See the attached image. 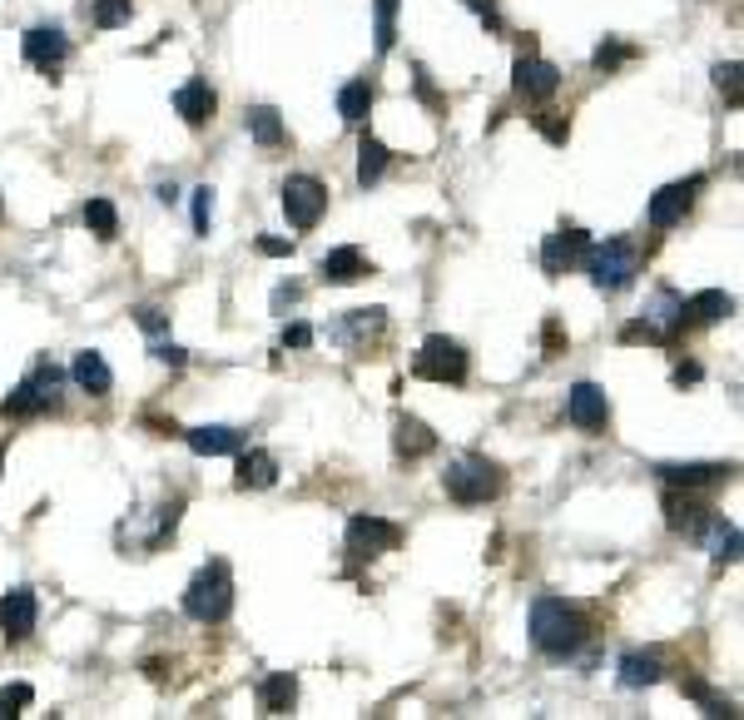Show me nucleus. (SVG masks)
<instances>
[{"instance_id":"obj_37","label":"nucleus","mask_w":744,"mask_h":720,"mask_svg":"<svg viewBox=\"0 0 744 720\" xmlns=\"http://www.w3.org/2000/svg\"><path fill=\"white\" fill-rule=\"evenodd\" d=\"M531 125H536V130H541L551 144H565V135H571V125H565L556 110H541V115H531Z\"/></svg>"},{"instance_id":"obj_35","label":"nucleus","mask_w":744,"mask_h":720,"mask_svg":"<svg viewBox=\"0 0 744 720\" xmlns=\"http://www.w3.org/2000/svg\"><path fill=\"white\" fill-rule=\"evenodd\" d=\"M630 55H635V45H625V41H601V45H595V55H591V65H595L601 75H611V71H621Z\"/></svg>"},{"instance_id":"obj_18","label":"nucleus","mask_w":744,"mask_h":720,"mask_svg":"<svg viewBox=\"0 0 744 720\" xmlns=\"http://www.w3.org/2000/svg\"><path fill=\"white\" fill-rule=\"evenodd\" d=\"M69 378H75L79 393H89V398H109V388H115V373H109L105 353H95V348L75 353V363H69Z\"/></svg>"},{"instance_id":"obj_27","label":"nucleus","mask_w":744,"mask_h":720,"mask_svg":"<svg viewBox=\"0 0 744 720\" xmlns=\"http://www.w3.org/2000/svg\"><path fill=\"white\" fill-rule=\"evenodd\" d=\"M432 448H436V432H427V422H417V418L397 422V452L402 458H427Z\"/></svg>"},{"instance_id":"obj_3","label":"nucleus","mask_w":744,"mask_h":720,"mask_svg":"<svg viewBox=\"0 0 744 720\" xmlns=\"http://www.w3.org/2000/svg\"><path fill=\"white\" fill-rule=\"evenodd\" d=\"M442 487H446V497L462 502V507H482V502L502 497L506 477H502V468L486 458H456V462H446Z\"/></svg>"},{"instance_id":"obj_16","label":"nucleus","mask_w":744,"mask_h":720,"mask_svg":"<svg viewBox=\"0 0 744 720\" xmlns=\"http://www.w3.org/2000/svg\"><path fill=\"white\" fill-rule=\"evenodd\" d=\"M665 522H670V531H684V537H704L714 522V512L704 507V502H694L690 492H665Z\"/></svg>"},{"instance_id":"obj_15","label":"nucleus","mask_w":744,"mask_h":720,"mask_svg":"<svg viewBox=\"0 0 744 720\" xmlns=\"http://www.w3.org/2000/svg\"><path fill=\"white\" fill-rule=\"evenodd\" d=\"M214 105H218V95H214V85L204 80V75H194V80H184L174 90V110H179V120L184 125H208L214 120Z\"/></svg>"},{"instance_id":"obj_32","label":"nucleus","mask_w":744,"mask_h":720,"mask_svg":"<svg viewBox=\"0 0 744 720\" xmlns=\"http://www.w3.org/2000/svg\"><path fill=\"white\" fill-rule=\"evenodd\" d=\"M710 531H714V537H710V557L714 561H734V557H740V527H734V522L714 517Z\"/></svg>"},{"instance_id":"obj_31","label":"nucleus","mask_w":744,"mask_h":720,"mask_svg":"<svg viewBox=\"0 0 744 720\" xmlns=\"http://www.w3.org/2000/svg\"><path fill=\"white\" fill-rule=\"evenodd\" d=\"M397 6L402 0H373V31H377V55H387L392 51V41H397Z\"/></svg>"},{"instance_id":"obj_22","label":"nucleus","mask_w":744,"mask_h":720,"mask_svg":"<svg viewBox=\"0 0 744 720\" xmlns=\"http://www.w3.org/2000/svg\"><path fill=\"white\" fill-rule=\"evenodd\" d=\"M317 273H323V283H357L367 273V259H363V249H333V254H323V264H317Z\"/></svg>"},{"instance_id":"obj_4","label":"nucleus","mask_w":744,"mask_h":720,"mask_svg":"<svg viewBox=\"0 0 744 720\" xmlns=\"http://www.w3.org/2000/svg\"><path fill=\"white\" fill-rule=\"evenodd\" d=\"M581 269L591 273V283L601 293H621V289H630L635 273H640V254H635L630 239H605V244H591Z\"/></svg>"},{"instance_id":"obj_47","label":"nucleus","mask_w":744,"mask_h":720,"mask_svg":"<svg viewBox=\"0 0 744 720\" xmlns=\"http://www.w3.org/2000/svg\"><path fill=\"white\" fill-rule=\"evenodd\" d=\"M293 299H298V289L288 283V289H278V293H273V309H283V303H293Z\"/></svg>"},{"instance_id":"obj_8","label":"nucleus","mask_w":744,"mask_h":720,"mask_svg":"<svg viewBox=\"0 0 744 720\" xmlns=\"http://www.w3.org/2000/svg\"><path fill=\"white\" fill-rule=\"evenodd\" d=\"M397 541H402V527L387 522V517L357 512V517L347 522V551H353L357 561H373V557H382V551H397Z\"/></svg>"},{"instance_id":"obj_17","label":"nucleus","mask_w":744,"mask_h":720,"mask_svg":"<svg viewBox=\"0 0 744 720\" xmlns=\"http://www.w3.org/2000/svg\"><path fill=\"white\" fill-rule=\"evenodd\" d=\"M660 472L670 487H684V492H694V487H710V482H724L730 477V462H660Z\"/></svg>"},{"instance_id":"obj_28","label":"nucleus","mask_w":744,"mask_h":720,"mask_svg":"<svg viewBox=\"0 0 744 720\" xmlns=\"http://www.w3.org/2000/svg\"><path fill=\"white\" fill-rule=\"evenodd\" d=\"M85 229L95 234V239H115V234H119V209H115V200L95 194V200L85 204Z\"/></svg>"},{"instance_id":"obj_46","label":"nucleus","mask_w":744,"mask_h":720,"mask_svg":"<svg viewBox=\"0 0 744 720\" xmlns=\"http://www.w3.org/2000/svg\"><path fill=\"white\" fill-rule=\"evenodd\" d=\"M675 383H700V363H680V368H675Z\"/></svg>"},{"instance_id":"obj_44","label":"nucleus","mask_w":744,"mask_h":720,"mask_svg":"<svg viewBox=\"0 0 744 720\" xmlns=\"http://www.w3.org/2000/svg\"><path fill=\"white\" fill-rule=\"evenodd\" d=\"M139 323H144L149 333H164V313L159 309H139Z\"/></svg>"},{"instance_id":"obj_13","label":"nucleus","mask_w":744,"mask_h":720,"mask_svg":"<svg viewBox=\"0 0 744 720\" xmlns=\"http://www.w3.org/2000/svg\"><path fill=\"white\" fill-rule=\"evenodd\" d=\"M20 45H25V61L45 75H55L60 65L69 61V35L60 31V25H35V31H25Z\"/></svg>"},{"instance_id":"obj_21","label":"nucleus","mask_w":744,"mask_h":720,"mask_svg":"<svg viewBox=\"0 0 744 720\" xmlns=\"http://www.w3.org/2000/svg\"><path fill=\"white\" fill-rule=\"evenodd\" d=\"M278 482V462H273V452H263V448H238V487L244 492H263V487H273Z\"/></svg>"},{"instance_id":"obj_23","label":"nucleus","mask_w":744,"mask_h":720,"mask_svg":"<svg viewBox=\"0 0 744 720\" xmlns=\"http://www.w3.org/2000/svg\"><path fill=\"white\" fill-rule=\"evenodd\" d=\"M734 313V299L724 289H704L694 299H684V323H720Z\"/></svg>"},{"instance_id":"obj_40","label":"nucleus","mask_w":744,"mask_h":720,"mask_svg":"<svg viewBox=\"0 0 744 720\" xmlns=\"http://www.w3.org/2000/svg\"><path fill=\"white\" fill-rule=\"evenodd\" d=\"M621 338H625V343H665L660 333H655V323H645V319L625 323V329H621Z\"/></svg>"},{"instance_id":"obj_26","label":"nucleus","mask_w":744,"mask_h":720,"mask_svg":"<svg viewBox=\"0 0 744 720\" xmlns=\"http://www.w3.org/2000/svg\"><path fill=\"white\" fill-rule=\"evenodd\" d=\"M367 110H373V85H367V80H347L343 90H337V115H343L347 125H363Z\"/></svg>"},{"instance_id":"obj_25","label":"nucleus","mask_w":744,"mask_h":720,"mask_svg":"<svg viewBox=\"0 0 744 720\" xmlns=\"http://www.w3.org/2000/svg\"><path fill=\"white\" fill-rule=\"evenodd\" d=\"M248 135H254V144H263V150L283 144V140H288L283 115H278L273 105H258V110H248Z\"/></svg>"},{"instance_id":"obj_38","label":"nucleus","mask_w":744,"mask_h":720,"mask_svg":"<svg viewBox=\"0 0 744 720\" xmlns=\"http://www.w3.org/2000/svg\"><path fill=\"white\" fill-rule=\"evenodd\" d=\"M208 224H214V190H194V234H208Z\"/></svg>"},{"instance_id":"obj_6","label":"nucleus","mask_w":744,"mask_h":720,"mask_svg":"<svg viewBox=\"0 0 744 720\" xmlns=\"http://www.w3.org/2000/svg\"><path fill=\"white\" fill-rule=\"evenodd\" d=\"M60 388H65V373H60L55 363L40 358L35 368H30V378L6 398V412H15V418H30V412L60 408Z\"/></svg>"},{"instance_id":"obj_29","label":"nucleus","mask_w":744,"mask_h":720,"mask_svg":"<svg viewBox=\"0 0 744 720\" xmlns=\"http://www.w3.org/2000/svg\"><path fill=\"white\" fill-rule=\"evenodd\" d=\"M655 680H660V660H655V656H640V651L621 656V686H625V690L655 686Z\"/></svg>"},{"instance_id":"obj_7","label":"nucleus","mask_w":744,"mask_h":720,"mask_svg":"<svg viewBox=\"0 0 744 720\" xmlns=\"http://www.w3.org/2000/svg\"><path fill=\"white\" fill-rule=\"evenodd\" d=\"M327 209V184L313 180V174H288L283 180V214L298 234H308Z\"/></svg>"},{"instance_id":"obj_5","label":"nucleus","mask_w":744,"mask_h":720,"mask_svg":"<svg viewBox=\"0 0 744 720\" xmlns=\"http://www.w3.org/2000/svg\"><path fill=\"white\" fill-rule=\"evenodd\" d=\"M466 368H472V363H466V348L456 338H446V333H432V338L422 343V348H417V358H412V373L422 383H466Z\"/></svg>"},{"instance_id":"obj_30","label":"nucleus","mask_w":744,"mask_h":720,"mask_svg":"<svg viewBox=\"0 0 744 720\" xmlns=\"http://www.w3.org/2000/svg\"><path fill=\"white\" fill-rule=\"evenodd\" d=\"M382 323H387L382 309H353V313H347V323L337 329V338H377V333H382Z\"/></svg>"},{"instance_id":"obj_41","label":"nucleus","mask_w":744,"mask_h":720,"mask_svg":"<svg viewBox=\"0 0 744 720\" xmlns=\"http://www.w3.org/2000/svg\"><path fill=\"white\" fill-rule=\"evenodd\" d=\"M149 353H154L159 363H169V368H184V363H188V353L179 348V343H154V348H149Z\"/></svg>"},{"instance_id":"obj_42","label":"nucleus","mask_w":744,"mask_h":720,"mask_svg":"<svg viewBox=\"0 0 744 720\" xmlns=\"http://www.w3.org/2000/svg\"><path fill=\"white\" fill-rule=\"evenodd\" d=\"M308 343H313V329H308V323H288L283 329V348H308Z\"/></svg>"},{"instance_id":"obj_24","label":"nucleus","mask_w":744,"mask_h":720,"mask_svg":"<svg viewBox=\"0 0 744 720\" xmlns=\"http://www.w3.org/2000/svg\"><path fill=\"white\" fill-rule=\"evenodd\" d=\"M387 160H392V154H387V144L373 140V135H363V144H357V184H363V190H373V184L387 174Z\"/></svg>"},{"instance_id":"obj_12","label":"nucleus","mask_w":744,"mask_h":720,"mask_svg":"<svg viewBox=\"0 0 744 720\" xmlns=\"http://www.w3.org/2000/svg\"><path fill=\"white\" fill-rule=\"evenodd\" d=\"M585 254H591V239H585L581 229H561V234H551V239L541 244V269L551 273V279H561V273L581 269Z\"/></svg>"},{"instance_id":"obj_14","label":"nucleus","mask_w":744,"mask_h":720,"mask_svg":"<svg viewBox=\"0 0 744 720\" xmlns=\"http://www.w3.org/2000/svg\"><path fill=\"white\" fill-rule=\"evenodd\" d=\"M511 85H516V95H526V100H551V95L561 90V71H556L551 61L521 55V61L511 65Z\"/></svg>"},{"instance_id":"obj_34","label":"nucleus","mask_w":744,"mask_h":720,"mask_svg":"<svg viewBox=\"0 0 744 720\" xmlns=\"http://www.w3.org/2000/svg\"><path fill=\"white\" fill-rule=\"evenodd\" d=\"M129 15H134V0H95L89 21H95L99 31H115V25H125Z\"/></svg>"},{"instance_id":"obj_1","label":"nucleus","mask_w":744,"mask_h":720,"mask_svg":"<svg viewBox=\"0 0 744 720\" xmlns=\"http://www.w3.org/2000/svg\"><path fill=\"white\" fill-rule=\"evenodd\" d=\"M531 646L551 660H565L585 646V616L561 597H536L531 601Z\"/></svg>"},{"instance_id":"obj_48","label":"nucleus","mask_w":744,"mask_h":720,"mask_svg":"<svg viewBox=\"0 0 744 720\" xmlns=\"http://www.w3.org/2000/svg\"><path fill=\"white\" fill-rule=\"evenodd\" d=\"M0 462H6V452H0Z\"/></svg>"},{"instance_id":"obj_33","label":"nucleus","mask_w":744,"mask_h":720,"mask_svg":"<svg viewBox=\"0 0 744 720\" xmlns=\"http://www.w3.org/2000/svg\"><path fill=\"white\" fill-rule=\"evenodd\" d=\"M680 690H684V696H690V700H700V706H704V716H730V700H724L720 690H710V686H704V680H694V676H680Z\"/></svg>"},{"instance_id":"obj_2","label":"nucleus","mask_w":744,"mask_h":720,"mask_svg":"<svg viewBox=\"0 0 744 720\" xmlns=\"http://www.w3.org/2000/svg\"><path fill=\"white\" fill-rule=\"evenodd\" d=\"M234 611V577H228V561H208L194 571V581L184 587V616L218 626Z\"/></svg>"},{"instance_id":"obj_9","label":"nucleus","mask_w":744,"mask_h":720,"mask_svg":"<svg viewBox=\"0 0 744 720\" xmlns=\"http://www.w3.org/2000/svg\"><path fill=\"white\" fill-rule=\"evenodd\" d=\"M700 184H704V174H690V180H680V184H665L660 194H650V209H645V219H650V229H675V224L690 214V204H694V194H700Z\"/></svg>"},{"instance_id":"obj_11","label":"nucleus","mask_w":744,"mask_h":720,"mask_svg":"<svg viewBox=\"0 0 744 720\" xmlns=\"http://www.w3.org/2000/svg\"><path fill=\"white\" fill-rule=\"evenodd\" d=\"M565 418H571L581 432H601L605 422H611V398H605V388L575 383V388L565 393Z\"/></svg>"},{"instance_id":"obj_45","label":"nucleus","mask_w":744,"mask_h":720,"mask_svg":"<svg viewBox=\"0 0 744 720\" xmlns=\"http://www.w3.org/2000/svg\"><path fill=\"white\" fill-rule=\"evenodd\" d=\"M546 353H561V323L546 319Z\"/></svg>"},{"instance_id":"obj_43","label":"nucleus","mask_w":744,"mask_h":720,"mask_svg":"<svg viewBox=\"0 0 744 720\" xmlns=\"http://www.w3.org/2000/svg\"><path fill=\"white\" fill-rule=\"evenodd\" d=\"M258 254H268V259H293V239H258Z\"/></svg>"},{"instance_id":"obj_10","label":"nucleus","mask_w":744,"mask_h":720,"mask_svg":"<svg viewBox=\"0 0 744 720\" xmlns=\"http://www.w3.org/2000/svg\"><path fill=\"white\" fill-rule=\"evenodd\" d=\"M40 621V601L30 587H10L0 591V636L6 641H25Z\"/></svg>"},{"instance_id":"obj_19","label":"nucleus","mask_w":744,"mask_h":720,"mask_svg":"<svg viewBox=\"0 0 744 720\" xmlns=\"http://www.w3.org/2000/svg\"><path fill=\"white\" fill-rule=\"evenodd\" d=\"M293 706H298L293 670H273V676L258 680V710H263V716H288Z\"/></svg>"},{"instance_id":"obj_39","label":"nucleus","mask_w":744,"mask_h":720,"mask_svg":"<svg viewBox=\"0 0 744 720\" xmlns=\"http://www.w3.org/2000/svg\"><path fill=\"white\" fill-rule=\"evenodd\" d=\"M714 85H720V90H730V100L740 105V61L714 65Z\"/></svg>"},{"instance_id":"obj_20","label":"nucleus","mask_w":744,"mask_h":720,"mask_svg":"<svg viewBox=\"0 0 744 720\" xmlns=\"http://www.w3.org/2000/svg\"><path fill=\"white\" fill-rule=\"evenodd\" d=\"M184 442L198 452V458H228V452L244 448V432H238V428H224V422H214V428H188Z\"/></svg>"},{"instance_id":"obj_36","label":"nucleus","mask_w":744,"mask_h":720,"mask_svg":"<svg viewBox=\"0 0 744 720\" xmlns=\"http://www.w3.org/2000/svg\"><path fill=\"white\" fill-rule=\"evenodd\" d=\"M30 700H35V690H30L25 680H15V686H0V720H6V716H20Z\"/></svg>"}]
</instances>
